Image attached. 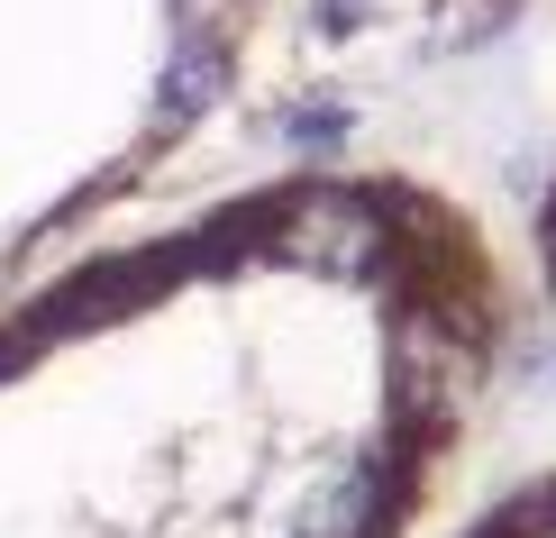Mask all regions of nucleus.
<instances>
[{
    "label": "nucleus",
    "instance_id": "f257e3e1",
    "mask_svg": "<svg viewBox=\"0 0 556 538\" xmlns=\"http://www.w3.org/2000/svg\"><path fill=\"white\" fill-rule=\"evenodd\" d=\"M529 338L456 183H247L0 329V538H429Z\"/></svg>",
    "mask_w": 556,
    "mask_h": 538
},
{
    "label": "nucleus",
    "instance_id": "f03ea898",
    "mask_svg": "<svg viewBox=\"0 0 556 538\" xmlns=\"http://www.w3.org/2000/svg\"><path fill=\"white\" fill-rule=\"evenodd\" d=\"M556 0H0V329L365 128Z\"/></svg>",
    "mask_w": 556,
    "mask_h": 538
},
{
    "label": "nucleus",
    "instance_id": "7ed1b4c3",
    "mask_svg": "<svg viewBox=\"0 0 556 538\" xmlns=\"http://www.w3.org/2000/svg\"><path fill=\"white\" fill-rule=\"evenodd\" d=\"M438 538H556V465L502 484V493H483L466 521H447Z\"/></svg>",
    "mask_w": 556,
    "mask_h": 538
},
{
    "label": "nucleus",
    "instance_id": "20e7f679",
    "mask_svg": "<svg viewBox=\"0 0 556 538\" xmlns=\"http://www.w3.org/2000/svg\"><path fill=\"white\" fill-rule=\"evenodd\" d=\"M520 292H529V329L556 338V165L539 174V192H529V220H520Z\"/></svg>",
    "mask_w": 556,
    "mask_h": 538
}]
</instances>
